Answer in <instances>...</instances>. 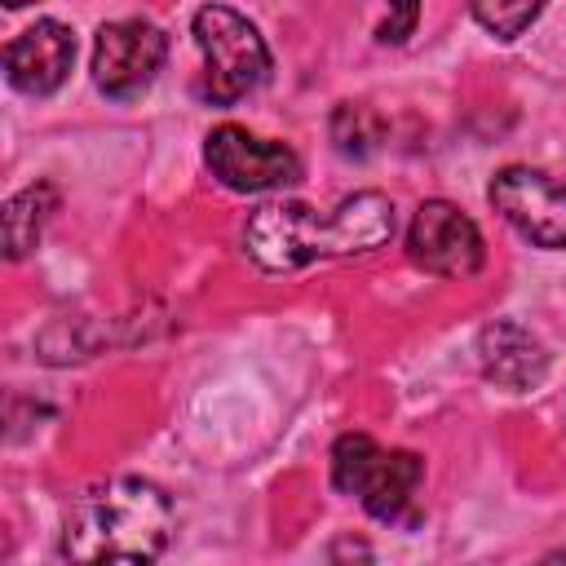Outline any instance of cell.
Returning a JSON list of instances; mask_svg holds the SVG:
<instances>
[{
    "mask_svg": "<svg viewBox=\"0 0 566 566\" xmlns=\"http://www.w3.org/2000/svg\"><path fill=\"white\" fill-rule=\"evenodd\" d=\"M407 252L420 270L442 274V279H469L486 261V248H482L473 217H464L447 199H424L416 208L411 230H407Z\"/></svg>",
    "mask_w": 566,
    "mask_h": 566,
    "instance_id": "ba28073f",
    "label": "cell"
},
{
    "mask_svg": "<svg viewBox=\"0 0 566 566\" xmlns=\"http://www.w3.org/2000/svg\"><path fill=\"white\" fill-rule=\"evenodd\" d=\"M4 4H9V9H22V4H31V0H4Z\"/></svg>",
    "mask_w": 566,
    "mask_h": 566,
    "instance_id": "9a60e30c",
    "label": "cell"
},
{
    "mask_svg": "<svg viewBox=\"0 0 566 566\" xmlns=\"http://www.w3.org/2000/svg\"><path fill=\"white\" fill-rule=\"evenodd\" d=\"M53 208H57V190L49 181H35L4 203V256L9 261H22L40 243V230Z\"/></svg>",
    "mask_w": 566,
    "mask_h": 566,
    "instance_id": "8fae6325",
    "label": "cell"
},
{
    "mask_svg": "<svg viewBox=\"0 0 566 566\" xmlns=\"http://www.w3.org/2000/svg\"><path fill=\"white\" fill-rule=\"evenodd\" d=\"M544 0H473V18L482 31H491L495 40H517L535 18H539Z\"/></svg>",
    "mask_w": 566,
    "mask_h": 566,
    "instance_id": "4fadbf2b",
    "label": "cell"
},
{
    "mask_svg": "<svg viewBox=\"0 0 566 566\" xmlns=\"http://www.w3.org/2000/svg\"><path fill=\"white\" fill-rule=\"evenodd\" d=\"M195 44L203 53L199 93L212 106H230V102L248 97L270 71V49H265L261 31L230 4H203L195 13Z\"/></svg>",
    "mask_w": 566,
    "mask_h": 566,
    "instance_id": "277c9868",
    "label": "cell"
},
{
    "mask_svg": "<svg viewBox=\"0 0 566 566\" xmlns=\"http://www.w3.org/2000/svg\"><path fill=\"white\" fill-rule=\"evenodd\" d=\"M478 358H482L486 380L509 394H526L548 376V349L539 345V336H531L513 318H495L491 327H482Z\"/></svg>",
    "mask_w": 566,
    "mask_h": 566,
    "instance_id": "30bf717a",
    "label": "cell"
},
{
    "mask_svg": "<svg viewBox=\"0 0 566 566\" xmlns=\"http://www.w3.org/2000/svg\"><path fill=\"white\" fill-rule=\"evenodd\" d=\"M385 128H389L385 115L367 102H336L332 119H327V137H332L336 155H345V159H367L371 150H380Z\"/></svg>",
    "mask_w": 566,
    "mask_h": 566,
    "instance_id": "7c38bea8",
    "label": "cell"
},
{
    "mask_svg": "<svg viewBox=\"0 0 566 566\" xmlns=\"http://www.w3.org/2000/svg\"><path fill=\"white\" fill-rule=\"evenodd\" d=\"M424 478V460L416 451H385L367 433H340L332 447V482L354 495L371 517L398 522Z\"/></svg>",
    "mask_w": 566,
    "mask_h": 566,
    "instance_id": "3957f363",
    "label": "cell"
},
{
    "mask_svg": "<svg viewBox=\"0 0 566 566\" xmlns=\"http://www.w3.org/2000/svg\"><path fill=\"white\" fill-rule=\"evenodd\" d=\"M394 234V203L380 190L345 195L318 212L310 203H261L243 226L248 256L270 274H292L310 261L358 256Z\"/></svg>",
    "mask_w": 566,
    "mask_h": 566,
    "instance_id": "6da1fadb",
    "label": "cell"
},
{
    "mask_svg": "<svg viewBox=\"0 0 566 566\" xmlns=\"http://www.w3.org/2000/svg\"><path fill=\"white\" fill-rule=\"evenodd\" d=\"M491 208L535 248H566V181L531 164H509L491 181Z\"/></svg>",
    "mask_w": 566,
    "mask_h": 566,
    "instance_id": "5b68a950",
    "label": "cell"
},
{
    "mask_svg": "<svg viewBox=\"0 0 566 566\" xmlns=\"http://www.w3.org/2000/svg\"><path fill=\"white\" fill-rule=\"evenodd\" d=\"M420 22V0H389V13L385 22L376 27V40L380 44H402Z\"/></svg>",
    "mask_w": 566,
    "mask_h": 566,
    "instance_id": "5bb4252c",
    "label": "cell"
},
{
    "mask_svg": "<svg viewBox=\"0 0 566 566\" xmlns=\"http://www.w3.org/2000/svg\"><path fill=\"white\" fill-rule=\"evenodd\" d=\"M172 535V504L155 482L115 478L84 491L62 526L71 562H155Z\"/></svg>",
    "mask_w": 566,
    "mask_h": 566,
    "instance_id": "7a4b0ae2",
    "label": "cell"
},
{
    "mask_svg": "<svg viewBox=\"0 0 566 566\" xmlns=\"http://www.w3.org/2000/svg\"><path fill=\"white\" fill-rule=\"evenodd\" d=\"M71 62H75V35H71V27H62L53 18H40L18 40L4 44V75L27 97L57 93L71 75Z\"/></svg>",
    "mask_w": 566,
    "mask_h": 566,
    "instance_id": "9c48e42d",
    "label": "cell"
},
{
    "mask_svg": "<svg viewBox=\"0 0 566 566\" xmlns=\"http://www.w3.org/2000/svg\"><path fill=\"white\" fill-rule=\"evenodd\" d=\"M168 57V35L142 18H124V22H106L93 40V84L115 97L128 102L137 97L155 71Z\"/></svg>",
    "mask_w": 566,
    "mask_h": 566,
    "instance_id": "52a82bcc",
    "label": "cell"
},
{
    "mask_svg": "<svg viewBox=\"0 0 566 566\" xmlns=\"http://www.w3.org/2000/svg\"><path fill=\"white\" fill-rule=\"evenodd\" d=\"M203 159L212 168V177L230 190H243V195H256V190H279V186H292L301 177V159L292 146L283 142H265L239 124H221L208 133V146H203Z\"/></svg>",
    "mask_w": 566,
    "mask_h": 566,
    "instance_id": "8992f818",
    "label": "cell"
}]
</instances>
